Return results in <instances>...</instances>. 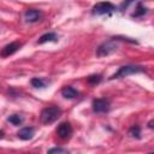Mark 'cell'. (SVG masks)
Listing matches in <instances>:
<instances>
[{
  "instance_id": "obj_3",
  "label": "cell",
  "mask_w": 154,
  "mask_h": 154,
  "mask_svg": "<svg viewBox=\"0 0 154 154\" xmlns=\"http://www.w3.org/2000/svg\"><path fill=\"white\" fill-rule=\"evenodd\" d=\"M116 11V6L108 1H101L93 6L91 13L94 16H102V14H111Z\"/></svg>"
},
{
  "instance_id": "obj_19",
  "label": "cell",
  "mask_w": 154,
  "mask_h": 154,
  "mask_svg": "<svg viewBox=\"0 0 154 154\" xmlns=\"http://www.w3.org/2000/svg\"><path fill=\"white\" fill-rule=\"evenodd\" d=\"M149 128H150V129L153 128V120H150V122H149Z\"/></svg>"
},
{
  "instance_id": "obj_5",
  "label": "cell",
  "mask_w": 154,
  "mask_h": 154,
  "mask_svg": "<svg viewBox=\"0 0 154 154\" xmlns=\"http://www.w3.org/2000/svg\"><path fill=\"white\" fill-rule=\"evenodd\" d=\"M91 107L95 113H106L109 109V101L107 99H95L93 100Z\"/></svg>"
},
{
  "instance_id": "obj_16",
  "label": "cell",
  "mask_w": 154,
  "mask_h": 154,
  "mask_svg": "<svg viewBox=\"0 0 154 154\" xmlns=\"http://www.w3.org/2000/svg\"><path fill=\"white\" fill-rule=\"evenodd\" d=\"M101 79H102V77L100 75H93V76H89L88 77V83H90V84H97Z\"/></svg>"
},
{
  "instance_id": "obj_12",
  "label": "cell",
  "mask_w": 154,
  "mask_h": 154,
  "mask_svg": "<svg viewBox=\"0 0 154 154\" xmlns=\"http://www.w3.org/2000/svg\"><path fill=\"white\" fill-rule=\"evenodd\" d=\"M31 85H32L34 88H37V89H43V88H46L47 83H46V82H45L42 78L34 77V78L31 79Z\"/></svg>"
},
{
  "instance_id": "obj_13",
  "label": "cell",
  "mask_w": 154,
  "mask_h": 154,
  "mask_svg": "<svg viewBox=\"0 0 154 154\" xmlns=\"http://www.w3.org/2000/svg\"><path fill=\"white\" fill-rule=\"evenodd\" d=\"M146 13H147V8H146L142 4H138L137 7L135 8V12L132 13V17H135V18H137V17H142V16H144Z\"/></svg>"
},
{
  "instance_id": "obj_18",
  "label": "cell",
  "mask_w": 154,
  "mask_h": 154,
  "mask_svg": "<svg viewBox=\"0 0 154 154\" xmlns=\"http://www.w3.org/2000/svg\"><path fill=\"white\" fill-rule=\"evenodd\" d=\"M134 1H135V0H125V1L122 4L120 8H122V10H125V8H126V7H128V6H129L131 2H134Z\"/></svg>"
},
{
  "instance_id": "obj_2",
  "label": "cell",
  "mask_w": 154,
  "mask_h": 154,
  "mask_svg": "<svg viewBox=\"0 0 154 154\" xmlns=\"http://www.w3.org/2000/svg\"><path fill=\"white\" fill-rule=\"evenodd\" d=\"M141 72H146V67H143L141 65H124V66L119 67V70L116 73H113L109 77V79L126 77L129 75H135V73H141Z\"/></svg>"
},
{
  "instance_id": "obj_11",
  "label": "cell",
  "mask_w": 154,
  "mask_h": 154,
  "mask_svg": "<svg viewBox=\"0 0 154 154\" xmlns=\"http://www.w3.org/2000/svg\"><path fill=\"white\" fill-rule=\"evenodd\" d=\"M57 41H58V35L55 32H47V34H43L38 38L37 43L42 45V43H46V42H57Z\"/></svg>"
},
{
  "instance_id": "obj_4",
  "label": "cell",
  "mask_w": 154,
  "mask_h": 154,
  "mask_svg": "<svg viewBox=\"0 0 154 154\" xmlns=\"http://www.w3.org/2000/svg\"><path fill=\"white\" fill-rule=\"evenodd\" d=\"M117 49V45L113 42V40L106 41L103 43H101L97 49H96V55L97 57H105V55H109L111 53H113Z\"/></svg>"
},
{
  "instance_id": "obj_14",
  "label": "cell",
  "mask_w": 154,
  "mask_h": 154,
  "mask_svg": "<svg viewBox=\"0 0 154 154\" xmlns=\"http://www.w3.org/2000/svg\"><path fill=\"white\" fill-rule=\"evenodd\" d=\"M7 120H8L11 124H13V125H19V124L23 123V117L19 116V114H12V116H10V117L7 118Z\"/></svg>"
},
{
  "instance_id": "obj_8",
  "label": "cell",
  "mask_w": 154,
  "mask_h": 154,
  "mask_svg": "<svg viewBox=\"0 0 154 154\" xmlns=\"http://www.w3.org/2000/svg\"><path fill=\"white\" fill-rule=\"evenodd\" d=\"M20 43L19 42H11V43H8V45H6L2 49H1V52H0V55L1 57H10V55H12L13 53H16L19 48H20Z\"/></svg>"
},
{
  "instance_id": "obj_7",
  "label": "cell",
  "mask_w": 154,
  "mask_h": 154,
  "mask_svg": "<svg viewBox=\"0 0 154 154\" xmlns=\"http://www.w3.org/2000/svg\"><path fill=\"white\" fill-rule=\"evenodd\" d=\"M42 18V12L38 10H34V8H29L24 12V19L28 23H36Z\"/></svg>"
},
{
  "instance_id": "obj_9",
  "label": "cell",
  "mask_w": 154,
  "mask_h": 154,
  "mask_svg": "<svg viewBox=\"0 0 154 154\" xmlns=\"http://www.w3.org/2000/svg\"><path fill=\"white\" fill-rule=\"evenodd\" d=\"M34 134H35V130H34V128H31V126H25V128H23V129H20L19 131H18V137L20 138V140H23V141H26V140H30V138H32V136H34Z\"/></svg>"
},
{
  "instance_id": "obj_17",
  "label": "cell",
  "mask_w": 154,
  "mask_h": 154,
  "mask_svg": "<svg viewBox=\"0 0 154 154\" xmlns=\"http://www.w3.org/2000/svg\"><path fill=\"white\" fill-rule=\"evenodd\" d=\"M48 153H69L67 149L65 148H59V147H55V148H51L48 150Z\"/></svg>"
},
{
  "instance_id": "obj_15",
  "label": "cell",
  "mask_w": 154,
  "mask_h": 154,
  "mask_svg": "<svg viewBox=\"0 0 154 154\" xmlns=\"http://www.w3.org/2000/svg\"><path fill=\"white\" fill-rule=\"evenodd\" d=\"M129 135L132 136V137H136V138H140V135H141V129L138 125H134L130 130H129Z\"/></svg>"
},
{
  "instance_id": "obj_6",
  "label": "cell",
  "mask_w": 154,
  "mask_h": 154,
  "mask_svg": "<svg viewBox=\"0 0 154 154\" xmlns=\"http://www.w3.org/2000/svg\"><path fill=\"white\" fill-rule=\"evenodd\" d=\"M72 126H71V124L69 123V122H64V123H60L59 125H58V128H57V135L60 137V138H63V140H67V138H70L71 137V135H72Z\"/></svg>"
},
{
  "instance_id": "obj_1",
  "label": "cell",
  "mask_w": 154,
  "mask_h": 154,
  "mask_svg": "<svg viewBox=\"0 0 154 154\" xmlns=\"http://www.w3.org/2000/svg\"><path fill=\"white\" fill-rule=\"evenodd\" d=\"M63 111L60 107L58 106H48L46 108H43L41 111V116H40V119H41V123L45 124V125H49L54 122H57L60 116H61Z\"/></svg>"
},
{
  "instance_id": "obj_10",
  "label": "cell",
  "mask_w": 154,
  "mask_h": 154,
  "mask_svg": "<svg viewBox=\"0 0 154 154\" xmlns=\"http://www.w3.org/2000/svg\"><path fill=\"white\" fill-rule=\"evenodd\" d=\"M61 95H63L65 99H76V97L79 95V93H78L73 87L66 85V87H64V88L61 89Z\"/></svg>"
},
{
  "instance_id": "obj_20",
  "label": "cell",
  "mask_w": 154,
  "mask_h": 154,
  "mask_svg": "<svg viewBox=\"0 0 154 154\" xmlns=\"http://www.w3.org/2000/svg\"><path fill=\"white\" fill-rule=\"evenodd\" d=\"M2 136H4V132H2V131H0V138H2Z\"/></svg>"
}]
</instances>
